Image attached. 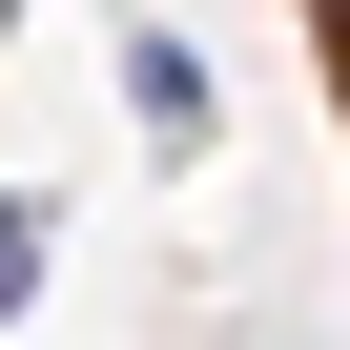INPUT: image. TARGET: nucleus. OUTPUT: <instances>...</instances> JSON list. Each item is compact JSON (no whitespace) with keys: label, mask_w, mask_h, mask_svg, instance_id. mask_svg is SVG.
Returning <instances> with one entry per match:
<instances>
[{"label":"nucleus","mask_w":350,"mask_h":350,"mask_svg":"<svg viewBox=\"0 0 350 350\" xmlns=\"http://www.w3.org/2000/svg\"><path fill=\"white\" fill-rule=\"evenodd\" d=\"M124 124H144V144H206V42L144 21V42H124Z\"/></svg>","instance_id":"obj_1"},{"label":"nucleus","mask_w":350,"mask_h":350,"mask_svg":"<svg viewBox=\"0 0 350 350\" xmlns=\"http://www.w3.org/2000/svg\"><path fill=\"white\" fill-rule=\"evenodd\" d=\"M21 268H42V206H21V186H0V309H21Z\"/></svg>","instance_id":"obj_2"}]
</instances>
